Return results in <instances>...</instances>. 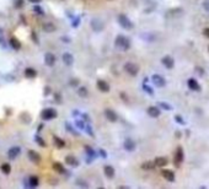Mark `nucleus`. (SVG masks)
Masks as SVG:
<instances>
[{"label": "nucleus", "instance_id": "39448f33", "mask_svg": "<svg viewBox=\"0 0 209 189\" xmlns=\"http://www.w3.org/2000/svg\"><path fill=\"white\" fill-rule=\"evenodd\" d=\"M151 81L153 82L158 86V87H164L166 85V80L161 76V75H158V74H155L151 76Z\"/></svg>", "mask_w": 209, "mask_h": 189}, {"label": "nucleus", "instance_id": "f8f14e48", "mask_svg": "<svg viewBox=\"0 0 209 189\" xmlns=\"http://www.w3.org/2000/svg\"><path fill=\"white\" fill-rule=\"evenodd\" d=\"M97 88L101 92H110V85L106 82L104 80H97Z\"/></svg>", "mask_w": 209, "mask_h": 189}, {"label": "nucleus", "instance_id": "423d86ee", "mask_svg": "<svg viewBox=\"0 0 209 189\" xmlns=\"http://www.w3.org/2000/svg\"><path fill=\"white\" fill-rule=\"evenodd\" d=\"M123 147H124L126 151L133 152V151L135 150V147H137V144H135L134 140H132V139H126L124 142H123Z\"/></svg>", "mask_w": 209, "mask_h": 189}, {"label": "nucleus", "instance_id": "a211bd4d", "mask_svg": "<svg viewBox=\"0 0 209 189\" xmlns=\"http://www.w3.org/2000/svg\"><path fill=\"white\" fill-rule=\"evenodd\" d=\"M27 155H29V158H30L32 162H35V164H38V162L41 161V156L38 155L36 151H33V150H30V151L27 152Z\"/></svg>", "mask_w": 209, "mask_h": 189}, {"label": "nucleus", "instance_id": "9d476101", "mask_svg": "<svg viewBox=\"0 0 209 189\" xmlns=\"http://www.w3.org/2000/svg\"><path fill=\"white\" fill-rule=\"evenodd\" d=\"M147 112H148V114H149L151 118H158V117L160 116V113H161L160 108L156 107V106H150L148 110H147Z\"/></svg>", "mask_w": 209, "mask_h": 189}, {"label": "nucleus", "instance_id": "f257e3e1", "mask_svg": "<svg viewBox=\"0 0 209 189\" xmlns=\"http://www.w3.org/2000/svg\"><path fill=\"white\" fill-rule=\"evenodd\" d=\"M117 20H118V23L123 27L124 30H132V28H133V23H132V21H130L129 17L126 16L124 14H121V15H118Z\"/></svg>", "mask_w": 209, "mask_h": 189}, {"label": "nucleus", "instance_id": "c85d7f7f", "mask_svg": "<svg viewBox=\"0 0 209 189\" xmlns=\"http://www.w3.org/2000/svg\"><path fill=\"white\" fill-rule=\"evenodd\" d=\"M29 182H30V187H37L38 183H40V181H38V177H36V176H32V177H30Z\"/></svg>", "mask_w": 209, "mask_h": 189}, {"label": "nucleus", "instance_id": "c756f323", "mask_svg": "<svg viewBox=\"0 0 209 189\" xmlns=\"http://www.w3.org/2000/svg\"><path fill=\"white\" fill-rule=\"evenodd\" d=\"M53 168H54L57 172H59V173H64V172H65V170H64L63 165H60L59 162H56V164L53 165Z\"/></svg>", "mask_w": 209, "mask_h": 189}, {"label": "nucleus", "instance_id": "bb28decb", "mask_svg": "<svg viewBox=\"0 0 209 189\" xmlns=\"http://www.w3.org/2000/svg\"><path fill=\"white\" fill-rule=\"evenodd\" d=\"M0 47L2 48H6V42L4 38V30L0 27Z\"/></svg>", "mask_w": 209, "mask_h": 189}, {"label": "nucleus", "instance_id": "20e7f679", "mask_svg": "<svg viewBox=\"0 0 209 189\" xmlns=\"http://www.w3.org/2000/svg\"><path fill=\"white\" fill-rule=\"evenodd\" d=\"M56 117H57V111L53 110V108H46L41 113V118L43 120H50V119H54Z\"/></svg>", "mask_w": 209, "mask_h": 189}, {"label": "nucleus", "instance_id": "393cba45", "mask_svg": "<svg viewBox=\"0 0 209 189\" xmlns=\"http://www.w3.org/2000/svg\"><path fill=\"white\" fill-rule=\"evenodd\" d=\"M155 162H149V161H147V162H144V164L141 165V170H144V171H149V170H153V168H155Z\"/></svg>", "mask_w": 209, "mask_h": 189}, {"label": "nucleus", "instance_id": "dca6fc26", "mask_svg": "<svg viewBox=\"0 0 209 189\" xmlns=\"http://www.w3.org/2000/svg\"><path fill=\"white\" fill-rule=\"evenodd\" d=\"M162 177L168 181V182H174L175 181V173L172 171H168V170H164L162 171Z\"/></svg>", "mask_w": 209, "mask_h": 189}, {"label": "nucleus", "instance_id": "c03bdc74", "mask_svg": "<svg viewBox=\"0 0 209 189\" xmlns=\"http://www.w3.org/2000/svg\"><path fill=\"white\" fill-rule=\"evenodd\" d=\"M208 50H209V47H208Z\"/></svg>", "mask_w": 209, "mask_h": 189}, {"label": "nucleus", "instance_id": "f03ea898", "mask_svg": "<svg viewBox=\"0 0 209 189\" xmlns=\"http://www.w3.org/2000/svg\"><path fill=\"white\" fill-rule=\"evenodd\" d=\"M116 46L122 48L123 50H127V49L130 48V42H129V39L127 37H124V36H117V38H116Z\"/></svg>", "mask_w": 209, "mask_h": 189}, {"label": "nucleus", "instance_id": "7c9ffc66", "mask_svg": "<svg viewBox=\"0 0 209 189\" xmlns=\"http://www.w3.org/2000/svg\"><path fill=\"white\" fill-rule=\"evenodd\" d=\"M33 11H35L36 14H38V15H44L43 9H42L41 6H38V5H35V6H33Z\"/></svg>", "mask_w": 209, "mask_h": 189}, {"label": "nucleus", "instance_id": "473e14b6", "mask_svg": "<svg viewBox=\"0 0 209 189\" xmlns=\"http://www.w3.org/2000/svg\"><path fill=\"white\" fill-rule=\"evenodd\" d=\"M23 6V0H15V8L21 9Z\"/></svg>", "mask_w": 209, "mask_h": 189}, {"label": "nucleus", "instance_id": "58836bf2", "mask_svg": "<svg viewBox=\"0 0 209 189\" xmlns=\"http://www.w3.org/2000/svg\"><path fill=\"white\" fill-rule=\"evenodd\" d=\"M76 125L79 127V128H81V129L85 127V125H84V123H83V122H80V120H76Z\"/></svg>", "mask_w": 209, "mask_h": 189}, {"label": "nucleus", "instance_id": "a878e982", "mask_svg": "<svg viewBox=\"0 0 209 189\" xmlns=\"http://www.w3.org/2000/svg\"><path fill=\"white\" fill-rule=\"evenodd\" d=\"M77 94H79L80 97H87L89 91L85 86H81V87H79V90H77Z\"/></svg>", "mask_w": 209, "mask_h": 189}, {"label": "nucleus", "instance_id": "0eeeda50", "mask_svg": "<svg viewBox=\"0 0 209 189\" xmlns=\"http://www.w3.org/2000/svg\"><path fill=\"white\" fill-rule=\"evenodd\" d=\"M20 152H21V148L19 146H12V147L9 148V151H8V157L10 160H15L20 155Z\"/></svg>", "mask_w": 209, "mask_h": 189}, {"label": "nucleus", "instance_id": "6ab92c4d", "mask_svg": "<svg viewBox=\"0 0 209 189\" xmlns=\"http://www.w3.org/2000/svg\"><path fill=\"white\" fill-rule=\"evenodd\" d=\"M103 172H104V176H106L107 178L114 177V168H113L112 166H110V165H107V166L103 167Z\"/></svg>", "mask_w": 209, "mask_h": 189}, {"label": "nucleus", "instance_id": "5701e85b", "mask_svg": "<svg viewBox=\"0 0 209 189\" xmlns=\"http://www.w3.org/2000/svg\"><path fill=\"white\" fill-rule=\"evenodd\" d=\"M10 44H11V47L14 48L15 50L21 49V43H20V40H19L17 38H15V37H12V38L10 39Z\"/></svg>", "mask_w": 209, "mask_h": 189}, {"label": "nucleus", "instance_id": "1a4fd4ad", "mask_svg": "<svg viewBox=\"0 0 209 189\" xmlns=\"http://www.w3.org/2000/svg\"><path fill=\"white\" fill-rule=\"evenodd\" d=\"M161 63L165 68H167V69H172L174 65H175V60L172 59V57H170V56H165L161 59Z\"/></svg>", "mask_w": 209, "mask_h": 189}, {"label": "nucleus", "instance_id": "4c0bfd02", "mask_svg": "<svg viewBox=\"0 0 209 189\" xmlns=\"http://www.w3.org/2000/svg\"><path fill=\"white\" fill-rule=\"evenodd\" d=\"M203 34H204L205 37H208V38H209V27H207V28H204V30H203Z\"/></svg>", "mask_w": 209, "mask_h": 189}, {"label": "nucleus", "instance_id": "412c9836", "mask_svg": "<svg viewBox=\"0 0 209 189\" xmlns=\"http://www.w3.org/2000/svg\"><path fill=\"white\" fill-rule=\"evenodd\" d=\"M25 76L29 77V79H33L37 76V71L36 69H33V68H26L25 69Z\"/></svg>", "mask_w": 209, "mask_h": 189}, {"label": "nucleus", "instance_id": "b1692460", "mask_svg": "<svg viewBox=\"0 0 209 189\" xmlns=\"http://www.w3.org/2000/svg\"><path fill=\"white\" fill-rule=\"evenodd\" d=\"M65 162H67L68 165L73 166V167L79 165V162H77V160H76L74 156H67V157H65Z\"/></svg>", "mask_w": 209, "mask_h": 189}, {"label": "nucleus", "instance_id": "6e6552de", "mask_svg": "<svg viewBox=\"0 0 209 189\" xmlns=\"http://www.w3.org/2000/svg\"><path fill=\"white\" fill-rule=\"evenodd\" d=\"M104 116H106V118L112 122V123H114V122L118 120V116H117V113L113 111V110H110V108H107V110H104Z\"/></svg>", "mask_w": 209, "mask_h": 189}, {"label": "nucleus", "instance_id": "79ce46f5", "mask_svg": "<svg viewBox=\"0 0 209 189\" xmlns=\"http://www.w3.org/2000/svg\"><path fill=\"white\" fill-rule=\"evenodd\" d=\"M49 92H50V87H48V86H47V87L44 88V94L47 96V94H49Z\"/></svg>", "mask_w": 209, "mask_h": 189}, {"label": "nucleus", "instance_id": "f704fd0d", "mask_svg": "<svg viewBox=\"0 0 209 189\" xmlns=\"http://www.w3.org/2000/svg\"><path fill=\"white\" fill-rule=\"evenodd\" d=\"M159 106H160V107H162V108H165V110H167V111H168V110H171V108H172L171 106L167 104V103H165V102H161Z\"/></svg>", "mask_w": 209, "mask_h": 189}, {"label": "nucleus", "instance_id": "ddd939ff", "mask_svg": "<svg viewBox=\"0 0 209 189\" xmlns=\"http://www.w3.org/2000/svg\"><path fill=\"white\" fill-rule=\"evenodd\" d=\"M44 63L48 66H53L56 64V56L54 54H52V53H47L44 56Z\"/></svg>", "mask_w": 209, "mask_h": 189}, {"label": "nucleus", "instance_id": "cd10ccee", "mask_svg": "<svg viewBox=\"0 0 209 189\" xmlns=\"http://www.w3.org/2000/svg\"><path fill=\"white\" fill-rule=\"evenodd\" d=\"M0 170H2V172H3L4 174H9V173L11 172V166H10L9 164H3L2 167H0Z\"/></svg>", "mask_w": 209, "mask_h": 189}, {"label": "nucleus", "instance_id": "7ed1b4c3", "mask_svg": "<svg viewBox=\"0 0 209 189\" xmlns=\"http://www.w3.org/2000/svg\"><path fill=\"white\" fill-rule=\"evenodd\" d=\"M124 71L130 76H137L139 73V66L134 63H126L124 64Z\"/></svg>", "mask_w": 209, "mask_h": 189}, {"label": "nucleus", "instance_id": "ea45409f", "mask_svg": "<svg viewBox=\"0 0 209 189\" xmlns=\"http://www.w3.org/2000/svg\"><path fill=\"white\" fill-rule=\"evenodd\" d=\"M77 84H79V81H77L76 79H73V80H71V82H70V85H71V86H76Z\"/></svg>", "mask_w": 209, "mask_h": 189}, {"label": "nucleus", "instance_id": "aec40b11", "mask_svg": "<svg viewBox=\"0 0 209 189\" xmlns=\"http://www.w3.org/2000/svg\"><path fill=\"white\" fill-rule=\"evenodd\" d=\"M63 62L65 65H71L74 63V57L70 53H64L63 54Z\"/></svg>", "mask_w": 209, "mask_h": 189}, {"label": "nucleus", "instance_id": "9b49d317", "mask_svg": "<svg viewBox=\"0 0 209 189\" xmlns=\"http://www.w3.org/2000/svg\"><path fill=\"white\" fill-rule=\"evenodd\" d=\"M91 27H92V30L95 32H100V31L103 30V23L98 19H94L92 21H91Z\"/></svg>", "mask_w": 209, "mask_h": 189}, {"label": "nucleus", "instance_id": "2eb2a0df", "mask_svg": "<svg viewBox=\"0 0 209 189\" xmlns=\"http://www.w3.org/2000/svg\"><path fill=\"white\" fill-rule=\"evenodd\" d=\"M42 28H43L44 32H47V33H52V32H54V31L57 30V27H56L54 23H52V22H46V23H43Z\"/></svg>", "mask_w": 209, "mask_h": 189}, {"label": "nucleus", "instance_id": "e433bc0d", "mask_svg": "<svg viewBox=\"0 0 209 189\" xmlns=\"http://www.w3.org/2000/svg\"><path fill=\"white\" fill-rule=\"evenodd\" d=\"M175 119H176L177 123H180V124H185V122H183V119H182L181 116H175Z\"/></svg>", "mask_w": 209, "mask_h": 189}, {"label": "nucleus", "instance_id": "c9c22d12", "mask_svg": "<svg viewBox=\"0 0 209 189\" xmlns=\"http://www.w3.org/2000/svg\"><path fill=\"white\" fill-rule=\"evenodd\" d=\"M203 9L209 12V0H204L203 2Z\"/></svg>", "mask_w": 209, "mask_h": 189}, {"label": "nucleus", "instance_id": "4468645a", "mask_svg": "<svg viewBox=\"0 0 209 189\" xmlns=\"http://www.w3.org/2000/svg\"><path fill=\"white\" fill-rule=\"evenodd\" d=\"M187 85H188V87H189L192 91H199V90H201V86H199L198 81L195 80V79H188Z\"/></svg>", "mask_w": 209, "mask_h": 189}, {"label": "nucleus", "instance_id": "a19ab883", "mask_svg": "<svg viewBox=\"0 0 209 189\" xmlns=\"http://www.w3.org/2000/svg\"><path fill=\"white\" fill-rule=\"evenodd\" d=\"M144 88L147 90V92H148V93H150V94H153V88H151V87H148V86H144Z\"/></svg>", "mask_w": 209, "mask_h": 189}, {"label": "nucleus", "instance_id": "37998d69", "mask_svg": "<svg viewBox=\"0 0 209 189\" xmlns=\"http://www.w3.org/2000/svg\"><path fill=\"white\" fill-rule=\"evenodd\" d=\"M30 2H31V3H40L41 0H30Z\"/></svg>", "mask_w": 209, "mask_h": 189}, {"label": "nucleus", "instance_id": "f3484780", "mask_svg": "<svg viewBox=\"0 0 209 189\" xmlns=\"http://www.w3.org/2000/svg\"><path fill=\"white\" fill-rule=\"evenodd\" d=\"M182 161H183V150H182V147H178L175 155V164L180 165Z\"/></svg>", "mask_w": 209, "mask_h": 189}, {"label": "nucleus", "instance_id": "4be33fe9", "mask_svg": "<svg viewBox=\"0 0 209 189\" xmlns=\"http://www.w3.org/2000/svg\"><path fill=\"white\" fill-rule=\"evenodd\" d=\"M154 162L158 167H164V166L167 165V158L166 157H156Z\"/></svg>", "mask_w": 209, "mask_h": 189}, {"label": "nucleus", "instance_id": "72a5a7b5", "mask_svg": "<svg viewBox=\"0 0 209 189\" xmlns=\"http://www.w3.org/2000/svg\"><path fill=\"white\" fill-rule=\"evenodd\" d=\"M36 141H37L38 144H40L41 146H46V142L43 141V139H42L41 136H36Z\"/></svg>", "mask_w": 209, "mask_h": 189}, {"label": "nucleus", "instance_id": "2f4dec72", "mask_svg": "<svg viewBox=\"0 0 209 189\" xmlns=\"http://www.w3.org/2000/svg\"><path fill=\"white\" fill-rule=\"evenodd\" d=\"M54 142H56V145H57L58 147H63V146L65 145V142H64L60 138H57V136H54Z\"/></svg>", "mask_w": 209, "mask_h": 189}]
</instances>
